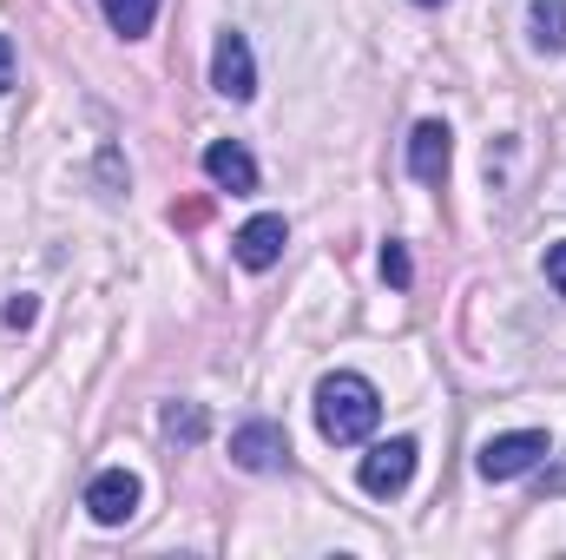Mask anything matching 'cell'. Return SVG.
Masks as SVG:
<instances>
[{"mask_svg":"<svg viewBox=\"0 0 566 560\" xmlns=\"http://www.w3.org/2000/svg\"><path fill=\"white\" fill-rule=\"evenodd\" d=\"M376 422H382V396H376L369 376L336 370V376L316 383V428L329 442H363V435H376Z\"/></svg>","mask_w":566,"mask_h":560,"instance_id":"obj_1","label":"cell"},{"mask_svg":"<svg viewBox=\"0 0 566 560\" xmlns=\"http://www.w3.org/2000/svg\"><path fill=\"white\" fill-rule=\"evenodd\" d=\"M416 442L409 435H396V442H382V448H369L363 455V468H356V481H363V495H376V501H389V495H402L409 481H416Z\"/></svg>","mask_w":566,"mask_h":560,"instance_id":"obj_2","label":"cell"},{"mask_svg":"<svg viewBox=\"0 0 566 560\" xmlns=\"http://www.w3.org/2000/svg\"><path fill=\"white\" fill-rule=\"evenodd\" d=\"M541 455H547V428H514V435H494V442L481 448V475H488V481H514V475H527Z\"/></svg>","mask_w":566,"mask_h":560,"instance_id":"obj_3","label":"cell"},{"mask_svg":"<svg viewBox=\"0 0 566 560\" xmlns=\"http://www.w3.org/2000/svg\"><path fill=\"white\" fill-rule=\"evenodd\" d=\"M86 515H93L99 528L133 521V515H139V475H133V468H106V475H93V488H86Z\"/></svg>","mask_w":566,"mask_h":560,"instance_id":"obj_4","label":"cell"},{"mask_svg":"<svg viewBox=\"0 0 566 560\" xmlns=\"http://www.w3.org/2000/svg\"><path fill=\"white\" fill-rule=\"evenodd\" d=\"M211 86H218L224 100H251V93H258V60H251V40H244V33H218Z\"/></svg>","mask_w":566,"mask_h":560,"instance_id":"obj_5","label":"cell"},{"mask_svg":"<svg viewBox=\"0 0 566 560\" xmlns=\"http://www.w3.org/2000/svg\"><path fill=\"white\" fill-rule=\"evenodd\" d=\"M231 462L251 468V475H277L283 462H290V435H283L277 422H244L231 435Z\"/></svg>","mask_w":566,"mask_h":560,"instance_id":"obj_6","label":"cell"},{"mask_svg":"<svg viewBox=\"0 0 566 560\" xmlns=\"http://www.w3.org/2000/svg\"><path fill=\"white\" fill-rule=\"evenodd\" d=\"M283 245H290V225H283L277 211L251 218V225L231 238V251H238V265H244V271H271V265L283 258Z\"/></svg>","mask_w":566,"mask_h":560,"instance_id":"obj_7","label":"cell"},{"mask_svg":"<svg viewBox=\"0 0 566 560\" xmlns=\"http://www.w3.org/2000/svg\"><path fill=\"white\" fill-rule=\"evenodd\" d=\"M205 178H211L218 191L244 198V191H258V158L238 139H218V145H205Z\"/></svg>","mask_w":566,"mask_h":560,"instance_id":"obj_8","label":"cell"},{"mask_svg":"<svg viewBox=\"0 0 566 560\" xmlns=\"http://www.w3.org/2000/svg\"><path fill=\"white\" fill-rule=\"evenodd\" d=\"M448 165H454V133H448L441 120H422L416 139H409V172H416L422 185H441Z\"/></svg>","mask_w":566,"mask_h":560,"instance_id":"obj_9","label":"cell"},{"mask_svg":"<svg viewBox=\"0 0 566 560\" xmlns=\"http://www.w3.org/2000/svg\"><path fill=\"white\" fill-rule=\"evenodd\" d=\"M527 33H534L541 53H560L566 46V0H534L527 7Z\"/></svg>","mask_w":566,"mask_h":560,"instance_id":"obj_10","label":"cell"},{"mask_svg":"<svg viewBox=\"0 0 566 560\" xmlns=\"http://www.w3.org/2000/svg\"><path fill=\"white\" fill-rule=\"evenodd\" d=\"M99 7H106L113 33H126V40L151 33V20H158V0H99Z\"/></svg>","mask_w":566,"mask_h":560,"instance_id":"obj_11","label":"cell"},{"mask_svg":"<svg viewBox=\"0 0 566 560\" xmlns=\"http://www.w3.org/2000/svg\"><path fill=\"white\" fill-rule=\"evenodd\" d=\"M205 428H211V422H205L198 403H165V435H171V442L191 448V442H205Z\"/></svg>","mask_w":566,"mask_h":560,"instance_id":"obj_12","label":"cell"},{"mask_svg":"<svg viewBox=\"0 0 566 560\" xmlns=\"http://www.w3.org/2000/svg\"><path fill=\"white\" fill-rule=\"evenodd\" d=\"M382 278L396 283V290L416 278V271H409V251H402V245H382Z\"/></svg>","mask_w":566,"mask_h":560,"instance_id":"obj_13","label":"cell"},{"mask_svg":"<svg viewBox=\"0 0 566 560\" xmlns=\"http://www.w3.org/2000/svg\"><path fill=\"white\" fill-rule=\"evenodd\" d=\"M547 283L566 297V238H560V245H547Z\"/></svg>","mask_w":566,"mask_h":560,"instance_id":"obj_14","label":"cell"},{"mask_svg":"<svg viewBox=\"0 0 566 560\" xmlns=\"http://www.w3.org/2000/svg\"><path fill=\"white\" fill-rule=\"evenodd\" d=\"M33 310H40V303H33V297H13V303H7V323H13V330H20V323H33Z\"/></svg>","mask_w":566,"mask_h":560,"instance_id":"obj_15","label":"cell"},{"mask_svg":"<svg viewBox=\"0 0 566 560\" xmlns=\"http://www.w3.org/2000/svg\"><path fill=\"white\" fill-rule=\"evenodd\" d=\"M7 86H13V40L0 33V93H7Z\"/></svg>","mask_w":566,"mask_h":560,"instance_id":"obj_16","label":"cell"},{"mask_svg":"<svg viewBox=\"0 0 566 560\" xmlns=\"http://www.w3.org/2000/svg\"><path fill=\"white\" fill-rule=\"evenodd\" d=\"M416 7H441V0H416Z\"/></svg>","mask_w":566,"mask_h":560,"instance_id":"obj_17","label":"cell"}]
</instances>
